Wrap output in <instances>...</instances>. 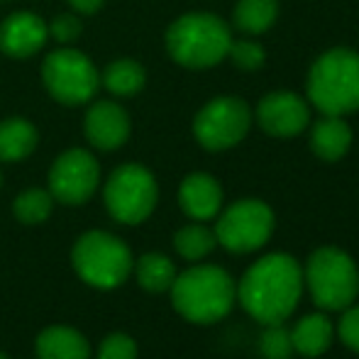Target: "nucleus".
Returning a JSON list of instances; mask_svg holds the SVG:
<instances>
[{"instance_id": "nucleus-24", "label": "nucleus", "mask_w": 359, "mask_h": 359, "mask_svg": "<svg viewBox=\"0 0 359 359\" xmlns=\"http://www.w3.org/2000/svg\"><path fill=\"white\" fill-rule=\"evenodd\" d=\"M54 208V196L44 189H29L15 198L13 213L25 225H39L52 215Z\"/></svg>"}, {"instance_id": "nucleus-12", "label": "nucleus", "mask_w": 359, "mask_h": 359, "mask_svg": "<svg viewBox=\"0 0 359 359\" xmlns=\"http://www.w3.org/2000/svg\"><path fill=\"white\" fill-rule=\"evenodd\" d=\"M257 123L266 135L288 140L301 135L311 123V108L298 93L274 90L264 95L257 105Z\"/></svg>"}, {"instance_id": "nucleus-28", "label": "nucleus", "mask_w": 359, "mask_h": 359, "mask_svg": "<svg viewBox=\"0 0 359 359\" xmlns=\"http://www.w3.org/2000/svg\"><path fill=\"white\" fill-rule=\"evenodd\" d=\"M47 32L54 42L72 44L74 39H79V34L83 32V25H81V20L76 18L74 13H64V15H57V18L47 25Z\"/></svg>"}, {"instance_id": "nucleus-29", "label": "nucleus", "mask_w": 359, "mask_h": 359, "mask_svg": "<svg viewBox=\"0 0 359 359\" xmlns=\"http://www.w3.org/2000/svg\"><path fill=\"white\" fill-rule=\"evenodd\" d=\"M337 337L342 340V345L347 350L359 355V303H352L342 311V318L337 323Z\"/></svg>"}, {"instance_id": "nucleus-4", "label": "nucleus", "mask_w": 359, "mask_h": 359, "mask_svg": "<svg viewBox=\"0 0 359 359\" xmlns=\"http://www.w3.org/2000/svg\"><path fill=\"white\" fill-rule=\"evenodd\" d=\"M308 100L323 115H345L359 108V54L330 49L320 54L308 74Z\"/></svg>"}, {"instance_id": "nucleus-6", "label": "nucleus", "mask_w": 359, "mask_h": 359, "mask_svg": "<svg viewBox=\"0 0 359 359\" xmlns=\"http://www.w3.org/2000/svg\"><path fill=\"white\" fill-rule=\"evenodd\" d=\"M74 269L88 286L118 288L133 271V252L110 232H86L76 240L72 252Z\"/></svg>"}, {"instance_id": "nucleus-32", "label": "nucleus", "mask_w": 359, "mask_h": 359, "mask_svg": "<svg viewBox=\"0 0 359 359\" xmlns=\"http://www.w3.org/2000/svg\"><path fill=\"white\" fill-rule=\"evenodd\" d=\"M0 186H3V174H0Z\"/></svg>"}, {"instance_id": "nucleus-17", "label": "nucleus", "mask_w": 359, "mask_h": 359, "mask_svg": "<svg viewBox=\"0 0 359 359\" xmlns=\"http://www.w3.org/2000/svg\"><path fill=\"white\" fill-rule=\"evenodd\" d=\"M313 154L323 161H340L352 147V130L340 115H323L311 130Z\"/></svg>"}, {"instance_id": "nucleus-23", "label": "nucleus", "mask_w": 359, "mask_h": 359, "mask_svg": "<svg viewBox=\"0 0 359 359\" xmlns=\"http://www.w3.org/2000/svg\"><path fill=\"white\" fill-rule=\"evenodd\" d=\"M174 247L186 262H201L203 257H208L210 252L217 247L215 232L210 227H205L203 222H191L184 225L174 235Z\"/></svg>"}, {"instance_id": "nucleus-2", "label": "nucleus", "mask_w": 359, "mask_h": 359, "mask_svg": "<svg viewBox=\"0 0 359 359\" xmlns=\"http://www.w3.org/2000/svg\"><path fill=\"white\" fill-rule=\"evenodd\" d=\"M169 291L176 313L196 325H213L227 318L237 301V284L217 264H198L176 274Z\"/></svg>"}, {"instance_id": "nucleus-11", "label": "nucleus", "mask_w": 359, "mask_h": 359, "mask_svg": "<svg viewBox=\"0 0 359 359\" xmlns=\"http://www.w3.org/2000/svg\"><path fill=\"white\" fill-rule=\"evenodd\" d=\"M100 166L86 149H69L57 156L49 171V194L67 205H81L98 191Z\"/></svg>"}, {"instance_id": "nucleus-5", "label": "nucleus", "mask_w": 359, "mask_h": 359, "mask_svg": "<svg viewBox=\"0 0 359 359\" xmlns=\"http://www.w3.org/2000/svg\"><path fill=\"white\" fill-rule=\"evenodd\" d=\"M303 286L320 311H345L359 296V269L340 247H318L303 266Z\"/></svg>"}, {"instance_id": "nucleus-7", "label": "nucleus", "mask_w": 359, "mask_h": 359, "mask_svg": "<svg viewBox=\"0 0 359 359\" xmlns=\"http://www.w3.org/2000/svg\"><path fill=\"white\" fill-rule=\"evenodd\" d=\"M276 227L274 210L257 198H242L217 213L215 240L232 255H250L271 240Z\"/></svg>"}, {"instance_id": "nucleus-18", "label": "nucleus", "mask_w": 359, "mask_h": 359, "mask_svg": "<svg viewBox=\"0 0 359 359\" xmlns=\"http://www.w3.org/2000/svg\"><path fill=\"white\" fill-rule=\"evenodd\" d=\"M39 359H88L90 345L79 330L69 325H52L37 337Z\"/></svg>"}, {"instance_id": "nucleus-1", "label": "nucleus", "mask_w": 359, "mask_h": 359, "mask_svg": "<svg viewBox=\"0 0 359 359\" xmlns=\"http://www.w3.org/2000/svg\"><path fill=\"white\" fill-rule=\"evenodd\" d=\"M303 266L284 252L264 255L237 284L240 306L262 325H279L293 316L303 296Z\"/></svg>"}, {"instance_id": "nucleus-31", "label": "nucleus", "mask_w": 359, "mask_h": 359, "mask_svg": "<svg viewBox=\"0 0 359 359\" xmlns=\"http://www.w3.org/2000/svg\"><path fill=\"white\" fill-rule=\"evenodd\" d=\"M0 359H8V357H5V355H3V352H0Z\"/></svg>"}, {"instance_id": "nucleus-15", "label": "nucleus", "mask_w": 359, "mask_h": 359, "mask_svg": "<svg viewBox=\"0 0 359 359\" xmlns=\"http://www.w3.org/2000/svg\"><path fill=\"white\" fill-rule=\"evenodd\" d=\"M179 203L189 217L198 222L213 220L222 210V186L210 174H189L181 181Z\"/></svg>"}, {"instance_id": "nucleus-9", "label": "nucleus", "mask_w": 359, "mask_h": 359, "mask_svg": "<svg viewBox=\"0 0 359 359\" xmlns=\"http://www.w3.org/2000/svg\"><path fill=\"white\" fill-rule=\"evenodd\" d=\"M105 208L123 225H140L154 213L159 189L149 169L140 164H123L105 184Z\"/></svg>"}, {"instance_id": "nucleus-14", "label": "nucleus", "mask_w": 359, "mask_h": 359, "mask_svg": "<svg viewBox=\"0 0 359 359\" xmlns=\"http://www.w3.org/2000/svg\"><path fill=\"white\" fill-rule=\"evenodd\" d=\"M47 22L34 13H13L0 25V52L10 59H29L47 44Z\"/></svg>"}, {"instance_id": "nucleus-25", "label": "nucleus", "mask_w": 359, "mask_h": 359, "mask_svg": "<svg viewBox=\"0 0 359 359\" xmlns=\"http://www.w3.org/2000/svg\"><path fill=\"white\" fill-rule=\"evenodd\" d=\"M259 355L264 359H291L293 345H291V332L279 325H264L259 335Z\"/></svg>"}, {"instance_id": "nucleus-26", "label": "nucleus", "mask_w": 359, "mask_h": 359, "mask_svg": "<svg viewBox=\"0 0 359 359\" xmlns=\"http://www.w3.org/2000/svg\"><path fill=\"white\" fill-rule=\"evenodd\" d=\"M227 57L232 59L237 69L242 72H257L264 64V47L259 42H252V39H237V42H230V49H227Z\"/></svg>"}, {"instance_id": "nucleus-10", "label": "nucleus", "mask_w": 359, "mask_h": 359, "mask_svg": "<svg viewBox=\"0 0 359 359\" xmlns=\"http://www.w3.org/2000/svg\"><path fill=\"white\" fill-rule=\"evenodd\" d=\"M252 125V110L242 98L220 95L205 103L194 118V135L208 151H225L247 137Z\"/></svg>"}, {"instance_id": "nucleus-21", "label": "nucleus", "mask_w": 359, "mask_h": 359, "mask_svg": "<svg viewBox=\"0 0 359 359\" xmlns=\"http://www.w3.org/2000/svg\"><path fill=\"white\" fill-rule=\"evenodd\" d=\"M279 18L276 0H240L235 5V27L245 34H262L271 27Z\"/></svg>"}, {"instance_id": "nucleus-13", "label": "nucleus", "mask_w": 359, "mask_h": 359, "mask_svg": "<svg viewBox=\"0 0 359 359\" xmlns=\"http://www.w3.org/2000/svg\"><path fill=\"white\" fill-rule=\"evenodd\" d=\"M83 130L95 149H120L130 137V115L115 100H95L86 113Z\"/></svg>"}, {"instance_id": "nucleus-20", "label": "nucleus", "mask_w": 359, "mask_h": 359, "mask_svg": "<svg viewBox=\"0 0 359 359\" xmlns=\"http://www.w3.org/2000/svg\"><path fill=\"white\" fill-rule=\"evenodd\" d=\"M147 74L142 64L135 62V59H115L105 67L103 76H100V83L110 90L113 95L120 98H130V95H137L144 88Z\"/></svg>"}, {"instance_id": "nucleus-19", "label": "nucleus", "mask_w": 359, "mask_h": 359, "mask_svg": "<svg viewBox=\"0 0 359 359\" xmlns=\"http://www.w3.org/2000/svg\"><path fill=\"white\" fill-rule=\"evenodd\" d=\"M39 142L37 128L25 118H8L0 123V161H22Z\"/></svg>"}, {"instance_id": "nucleus-22", "label": "nucleus", "mask_w": 359, "mask_h": 359, "mask_svg": "<svg viewBox=\"0 0 359 359\" xmlns=\"http://www.w3.org/2000/svg\"><path fill=\"white\" fill-rule=\"evenodd\" d=\"M135 274H137V281L144 291L164 293L174 284L176 266L169 257L159 255V252H147V255L140 257L137 264H135Z\"/></svg>"}, {"instance_id": "nucleus-8", "label": "nucleus", "mask_w": 359, "mask_h": 359, "mask_svg": "<svg viewBox=\"0 0 359 359\" xmlns=\"http://www.w3.org/2000/svg\"><path fill=\"white\" fill-rule=\"evenodd\" d=\"M42 81L57 103L86 105L98 93L100 72L83 52L62 47L44 59Z\"/></svg>"}, {"instance_id": "nucleus-27", "label": "nucleus", "mask_w": 359, "mask_h": 359, "mask_svg": "<svg viewBox=\"0 0 359 359\" xmlns=\"http://www.w3.org/2000/svg\"><path fill=\"white\" fill-rule=\"evenodd\" d=\"M98 359H137V342L125 332H115L103 340Z\"/></svg>"}, {"instance_id": "nucleus-30", "label": "nucleus", "mask_w": 359, "mask_h": 359, "mask_svg": "<svg viewBox=\"0 0 359 359\" xmlns=\"http://www.w3.org/2000/svg\"><path fill=\"white\" fill-rule=\"evenodd\" d=\"M105 0H69V5H72L74 13L79 15H93L98 13L100 8H103Z\"/></svg>"}, {"instance_id": "nucleus-3", "label": "nucleus", "mask_w": 359, "mask_h": 359, "mask_svg": "<svg viewBox=\"0 0 359 359\" xmlns=\"http://www.w3.org/2000/svg\"><path fill=\"white\" fill-rule=\"evenodd\" d=\"M230 27L213 13H189L166 29V52L179 67L210 69L227 57Z\"/></svg>"}, {"instance_id": "nucleus-16", "label": "nucleus", "mask_w": 359, "mask_h": 359, "mask_svg": "<svg viewBox=\"0 0 359 359\" xmlns=\"http://www.w3.org/2000/svg\"><path fill=\"white\" fill-rule=\"evenodd\" d=\"M288 332H291L293 352L313 359L330 350L332 337H335V325L325 313H311V316H303Z\"/></svg>"}]
</instances>
